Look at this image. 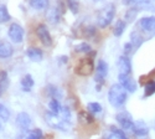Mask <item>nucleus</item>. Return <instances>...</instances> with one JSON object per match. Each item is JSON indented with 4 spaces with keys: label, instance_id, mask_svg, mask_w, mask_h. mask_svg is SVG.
I'll return each instance as SVG.
<instances>
[{
    "label": "nucleus",
    "instance_id": "obj_1",
    "mask_svg": "<svg viewBox=\"0 0 155 139\" xmlns=\"http://www.w3.org/2000/svg\"><path fill=\"white\" fill-rule=\"evenodd\" d=\"M127 90L120 84V83H115L112 84L109 91H108V99H109V103L115 107V108H120L124 106V103L127 102Z\"/></svg>",
    "mask_w": 155,
    "mask_h": 139
},
{
    "label": "nucleus",
    "instance_id": "obj_2",
    "mask_svg": "<svg viewBox=\"0 0 155 139\" xmlns=\"http://www.w3.org/2000/svg\"><path fill=\"white\" fill-rule=\"evenodd\" d=\"M115 14V6L114 4H107L104 8H102L97 15V24L98 26L104 29L112 22Z\"/></svg>",
    "mask_w": 155,
    "mask_h": 139
},
{
    "label": "nucleus",
    "instance_id": "obj_3",
    "mask_svg": "<svg viewBox=\"0 0 155 139\" xmlns=\"http://www.w3.org/2000/svg\"><path fill=\"white\" fill-rule=\"evenodd\" d=\"M45 121L46 123L52 128H56L58 131H63V132H67L71 128V122L64 121L63 118H61L57 114H54L51 112H47L45 114Z\"/></svg>",
    "mask_w": 155,
    "mask_h": 139
},
{
    "label": "nucleus",
    "instance_id": "obj_4",
    "mask_svg": "<svg viewBox=\"0 0 155 139\" xmlns=\"http://www.w3.org/2000/svg\"><path fill=\"white\" fill-rule=\"evenodd\" d=\"M93 71H94V64H93V60L89 57L82 58L76 67V72L81 76H89Z\"/></svg>",
    "mask_w": 155,
    "mask_h": 139
},
{
    "label": "nucleus",
    "instance_id": "obj_5",
    "mask_svg": "<svg viewBox=\"0 0 155 139\" xmlns=\"http://www.w3.org/2000/svg\"><path fill=\"white\" fill-rule=\"evenodd\" d=\"M115 119H117V122L119 123V125L125 129V131H132L133 128V124H134V121L132 118V116L129 114L128 112L123 111V112H119L115 114Z\"/></svg>",
    "mask_w": 155,
    "mask_h": 139
},
{
    "label": "nucleus",
    "instance_id": "obj_6",
    "mask_svg": "<svg viewBox=\"0 0 155 139\" xmlns=\"http://www.w3.org/2000/svg\"><path fill=\"white\" fill-rule=\"evenodd\" d=\"M36 35L38 37V40L41 41V44L44 46H51L52 45V37H51L50 35V31L47 29L46 25H38V26L36 28Z\"/></svg>",
    "mask_w": 155,
    "mask_h": 139
},
{
    "label": "nucleus",
    "instance_id": "obj_7",
    "mask_svg": "<svg viewBox=\"0 0 155 139\" xmlns=\"http://www.w3.org/2000/svg\"><path fill=\"white\" fill-rule=\"evenodd\" d=\"M118 80H119V83L125 88L128 92L133 93V92H135L138 90V84H137L135 80L130 77V74H122V73H119Z\"/></svg>",
    "mask_w": 155,
    "mask_h": 139
},
{
    "label": "nucleus",
    "instance_id": "obj_8",
    "mask_svg": "<svg viewBox=\"0 0 155 139\" xmlns=\"http://www.w3.org/2000/svg\"><path fill=\"white\" fill-rule=\"evenodd\" d=\"M108 73V65L106 61L103 60H99L98 64H97V67H96V74H94V81L99 84H102L104 82V78Z\"/></svg>",
    "mask_w": 155,
    "mask_h": 139
},
{
    "label": "nucleus",
    "instance_id": "obj_9",
    "mask_svg": "<svg viewBox=\"0 0 155 139\" xmlns=\"http://www.w3.org/2000/svg\"><path fill=\"white\" fill-rule=\"evenodd\" d=\"M8 34H9V37L12 40V42H15V44L21 42L24 39V29L19 24H11Z\"/></svg>",
    "mask_w": 155,
    "mask_h": 139
},
{
    "label": "nucleus",
    "instance_id": "obj_10",
    "mask_svg": "<svg viewBox=\"0 0 155 139\" xmlns=\"http://www.w3.org/2000/svg\"><path fill=\"white\" fill-rule=\"evenodd\" d=\"M16 125L21 131H28L31 125V117L26 112H21L16 117Z\"/></svg>",
    "mask_w": 155,
    "mask_h": 139
},
{
    "label": "nucleus",
    "instance_id": "obj_11",
    "mask_svg": "<svg viewBox=\"0 0 155 139\" xmlns=\"http://www.w3.org/2000/svg\"><path fill=\"white\" fill-rule=\"evenodd\" d=\"M138 11H154L155 12V0H137L133 3Z\"/></svg>",
    "mask_w": 155,
    "mask_h": 139
},
{
    "label": "nucleus",
    "instance_id": "obj_12",
    "mask_svg": "<svg viewBox=\"0 0 155 139\" xmlns=\"http://www.w3.org/2000/svg\"><path fill=\"white\" fill-rule=\"evenodd\" d=\"M118 70L122 74H130L132 73V62L128 56L123 55L118 60Z\"/></svg>",
    "mask_w": 155,
    "mask_h": 139
},
{
    "label": "nucleus",
    "instance_id": "obj_13",
    "mask_svg": "<svg viewBox=\"0 0 155 139\" xmlns=\"http://www.w3.org/2000/svg\"><path fill=\"white\" fill-rule=\"evenodd\" d=\"M132 132H133L137 137H145V135L149 133V128H148V125H147L143 121H137V122H134V124H133Z\"/></svg>",
    "mask_w": 155,
    "mask_h": 139
},
{
    "label": "nucleus",
    "instance_id": "obj_14",
    "mask_svg": "<svg viewBox=\"0 0 155 139\" xmlns=\"http://www.w3.org/2000/svg\"><path fill=\"white\" fill-rule=\"evenodd\" d=\"M140 28L148 31V32H153L155 31V16H145L141 18L139 21Z\"/></svg>",
    "mask_w": 155,
    "mask_h": 139
},
{
    "label": "nucleus",
    "instance_id": "obj_15",
    "mask_svg": "<svg viewBox=\"0 0 155 139\" xmlns=\"http://www.w3.org/2000/svg\"><path fill=\"white\" fill-rule=\"evenodd\" d=\"M61 15H62V10L58 6H54L51 8L47 14H46V19L51 22V24H58V21L61 20Z\"/></svg>",
    "mask_w": 155,
    "mask_h": 139
},
{
    "label": "nucleus",
    "instance_id": "obj_16",
    "mask_svg": "<svg viewBox=\"0 0 155 139\" xmlns=\"http://www.w3.org/2000/svg\"><path fill=\"white\" fill-rule=\"evenodd\" d=\"M28 57L35 62H38V61H41L42 57H44V52L41 51L40 48H37V47H30L28 50V52H26Z\"/></svg>",
    "mask_w": 155,
    "mask_h": 139
},
{
    "label": "nucleus",
    "instance_id": "obj_17",
    "mask_svg": "<svg viewBox=\"0 0 155 139\" xmlns=\"http://www.w3.org/2000/svg\"><path fill=\"white\" fill-rule=\"evenodd\" d=\"M12 55V46L9 42H3L0 45V57L8 58Z\"/></svg>",
    "mask_w": 155,
    "mask_h": 139
},
{
    "label": "nucleus",
    "instance_id": "obj_18",
    "mask_svg": "<svg viewBox=\"0 0 155 139\" xmlns=\"http://www.w3.org/2000/svg\"><path fill=\"white\" fill-rule=\"evenodd\" d=\"M34 78H32V76L31 74H26V76H24L22 80H21V87H22V90L24 91H26L29 92L32 86H34Z\"/></svg>",
    "mask_w": 155,
    "mask_h": 139
},
{
    "label": "nucleus",
    "instance_id": "obj_19",
    "mask_svg": "<svg viewBox=\"0 0 155 139\" xmlns=\"http://www.w3.org/2000/svg\"><path fill=\"white\" fill-rule=\"evenodd\" d=\"M125 26H127L125 21H123V20H118L117 22H115L114 28H113V34H114V36H117V37L122 36V34H123L124 30H125Z\"/></svg>",
    "mask_w": 155,
    "mask_h": 139
},
{
    "label": "nucleus",
    "instance_id": "obj_20",
    "mask_svg": "<svg viewBox=\"0 0 155 139\" xmlns=\"http://www.w3.org/2000/svg\"><path fill=\"white\" fill-rule=\"evenodd\" d=\"M30 5L36 10H42L48 6V0H30Z\"/></svg>",
    "mask_w": 155,
    "mask_h": 139
},
{
    "label": "nucleus",
    "instance_id": "obj_21",
    "mask_svg": "<svg viewBox=\"0 0 155 139\" xmlns=\"http://www.w3.org/2000/svg\"><path fill=\"white\" fill-rule=\"evenodd\" d=\"M48 107H50V111H51V113H54V114H58V113L61 112V104H60V102L56 99V98H52L50 101V103H48Z\"/></svg>",
    "mask_w": 155,
    "mask_h": 139
},
{
    "label": "nucleus",
    "instance_id": "obj_22",
    "mask_svg": "<svg viewBox=\"0 0 155 139\" xmlns=\"http://www.w3.org/2000/svg\"><path fill=\"white\" fill-rule=\"evenodd\" d=\"M154 93H155V81L153 80V81H149L145 84V87H144V96L145 97H150Z\"/></svg>",
    "mask_w": 155,
    "mask_h": 139
},
{
    "label": "nucleus",
    "instance_id": "obj_23",
    "mask_svg": "<svg viewBox=\"0 0 155 139\" xmlns=\"http://www.w3.org/2000/svg\"><path fill=\"white\" fill-rule=\"evenodd\" d=\"M110 132H112V134H113L115 138H117V139H129L128 135L124 133L123 129H119V128H117V127H114V125H112V127H110Z\"/></svg>",
    "mask_w": 155,
    "mask_h": 139
},
{
    "label": "nucleus",
    "instance_id": "obj_24",
    "mask_svg": "<svg viewBox=\"0 0 155 139\" xmlns=\"http://www.w3.org/2000/svg\"><path fill=\"white\" fill-rule=\"evenodd\" d=\"M74 51L76 52H82V54H89L92 51V47L89 46L88 44H86V42H81V44H78L74 47Z\"/></svg>",
    "mask_w": 155,
    "mask_h": 139
},
{
    "label": "nucleus",
    "instance_id": "obj_25",
    "mask_svg": "<svg viewBox=\"0 0 155 139\" xmlns=\"http://www.w3.org/2000/svg\"><path fill=\"white\" fill-rule=\"evenodd\" d=\"M9 87V77H8V73L5 71L0 72V88L3 91H5L6 88Z\"/></svg>",
    "mask_w": 155,
    "mask_h": 139
},
{
    "label": "nucleus",
    "instance_id": "obj_26",
    "mask_svg": "<svg viewBox=\"0 0 155 139\" xmlns=\"http://www.w3.org/2000/svg\"><path fill=\"white\" fill-rule=\"evenodd\" d=\"M10 20V14L5 5H0V22H8Z\"/></svg>",
    "mask_w": 155,
    "mask_h": 139
},
{
    "label": "nucleus",
    "instance_id": "obj_27",
    "mask_svg": "<svg viewBox=\"0 0 155 139\" xmlns=\"http://www.w3.org/2000/svg\"><path fill=\"white\" fill-rule=\"evenodd\" d=\"M141 42H143V37L140 36V34L137 32V31L132 32V45H133V47L134 48L135 47H139L141 45Z\"/></svg>",
    "mask_w": 155,
    "mask_h": 139
},
{
    "label": "nucleus",
    "instance_id": "obj_28",
    "mask_svg": "<svg viewBox=\"0 0 155 139\" xmlns=\"http://www.w3.org/2000/svg\"><path fill=\"white\" fill-rule=\"evenodd\" d=\"M87 109L89 113H92V114H96V113H99L102 112V106L97 102H92V103H88L87 106Z\"/></svg>",
    "mask_w": 155,
    "mask_h": 139
},
{
    "label": "nucleus",
    "instance_id": "obj_29",
    "mask_svg": "<svg viewBox=\"0 0 155 139\" xmlns=\"http://www.w3.org/2000/svg\"><path fill=\"white\" fill-rule=\"evenodd\" d=\"M9 118H10V112H9V109H8L4 104L0 103V119L4 121V122H6Z\"/></svg>",
    "mask_w": 155,
    "mask_h": 139
},
{
    "label": "nucleus",
    "instance_id": "obj_30",
    "mask_svg": "<svg viewBox=\"0 0 155 139\" xmlns=\"http://www.w3.org/2000/svg\"><path fill=\"white\" fill-rule=\"evenodd\" d=\"M78 117H80L81 122H86V123H92L94 121L92 113H89V112H81Z\"/></svg>",
    "mask_w": 155,
    "mask_h": 139
},
{
    "label": "nucleus",
    "instance_id": "obj_31",
    "mask_svg": "<svg viewBox=\"0 0 155 139\" xmlns=\"http://www.w3.org/2000/svg\"><path fill=\"white\" fill-rule=\"evenodd\" d=\"M137 14H138V10H137L135 8H133V9H129V10L125 12V20H127L128 22H132V21H134V19L137 18Z\"/></svg>",
    "mask_w": 155,
    "mask_h": 139
},
{
    "label": "nucleus",
    "instance_id": "obj_32",
    "mask_svg": "<svg viewBox=\"0 0 155 139\" xmlns=\"http://www.w3.org/2000/svg\"><path fill=\"white\" fill-rule=\"evenodd\" d=\"M57 116H60V117L63 118L64 121L71 122V111H70L67 107H62V108H61V112L58 113Z\"/></svg>",
    "mask_w": 155,
    "mask_h": 139
},
{
    "label": "nucleus",
    "instance_id": "obj_33",
    "mask_svg": "<svg viewBox=\"0 0 155 139\" xmlns=\"http://www.w3.org/2000/svg\"><path fill=\"white\" fill-rule=\"evenodd\" d=\"M67 5L73 14H77V12H78V10H80L78 0H67Z\"/></svg>",
    "mask_w": 155,
    "mask_h": 139
},
{
    "label": "nucleus",
    "instance_id": "obj_34",
    "mask_svg": "<svg viewBox=\"0 0 155 139\" xmlns=\"http://www.w3.org/2000/svg\"><path fill=\"white\" fill-rule=\"evenodd\" d=\"M47 88H48V93L52 96V98H56V97L60 96V92H58V90H57L56 87H54V86H48Z\"/></svg>",
    "mask_w": 155,
    "mask_h": 139
},
{
    "label": "nucleus",
    "instance_id": "obj_35",
    "mask_svg": "<svg viewBox=\"0 0 155 139\" xmlns=\"http://www.w3.org/2000/svg\"><path fill=\"white\" fill-rule=\"evenodd\" d=\"M133 48H134V47H133L132 42H128V44H125V45H124V54H125V56H128L129 54H130Z\"/></svg>",
    "mask_w": 155,
    "mask_h": 139
},
{
    "label": "nucleus",
    "instance_id": "obj_36",
    "mask_svg": "<svg viewBox=\"0 0 155 139\" xmlns=\"http://www.w3.org/2000/svg\"><path fill=\"white\" fill-rule=\"evenodd\" d=\"M31 133H32L37 139H44V134H42V131H41V129L36 128V129H34Z\"/></svg>",
    "mask_w": 155,
    "mask_h": 139
},
{
    "label": "nucleus",
    "instance_id": "obj_37",
    "mask_svg": "<svg viewBox=\"0 0 155 139\" xmlns=\"http://www.w3.org/2000/svg\"><path fill=\"white\" fill-rule=\"evenodd\" d=\"M137 0H123V3L124 4H133V3H135Z\"/></svg>",
    "mask_w": 155,
    "mask_h": 139
},
{
    "label": "nucleus",
    "instance_id": "obj_38",
    "mask_svg": "<svg viewBox=\"0 0 155 139\" xmlns=\"http://www.w3.org/2000/svg\"><path fill=\"white\" fill-rule=\"evenodd\" d=\"M26 139H37V138H36V137H35V135H34L32 133H30V134H29V135L26 137Z\"/></svg>",
    "mask_w": 155,
    "mask_h": 139
},
{
    "label": "nucleus",
    "instance_id": "obj_39",
    "mask_svg": "<svg viewBox=\"0 0 155 139\" xmlns=\"http://www.w3.org/2000/svg\"><path fill=\"white\" fill-rule=\"evenodd\" d=\"M3 92H4V91L2 90V88H0V96H2V93H3Z\"/></svg>",
    "mask_w": 155,
    "mask_h": 139
},
{
    "label": "nucleus",
    "instance_id": "obj_40",
    "mask_svg": "<svg viewBox=\"0 0 155 139\" xmlns=\"http://www.w3.org/2000/svg\"><path fill=\"white\" fill-rule=\"evenodd\" d=\"M0 131H2V125H0Z\"/></svg>",
    "mask_w": 155,
    "mask_h": 139
},
{
    "label": "nucleus",
    "instance_id": "obj_41",
    "mask_svg": "<svg viewBox=\"0 0 155 139\" xmlns=\"http://www.w3.org/2000/svg\"><path fill=\"white\" fill-rule=\"evenodd\" d=\"M94 2H99V0H94Z\"/></svg>",
    "mask_w": 155,
    "mask_h": 139
},
{
    "label": "nucleus",
    "instance_id": "obj_42",
    "mask_svg": "<svg viewBox=\"0 0 155 139\" xmlns=\"http://www.w3.org/2000/svg\"><path fill=\"white\" fill-rule=\"evenodd\" d=\"M0 45H2V42H0Z\"/></svg>",
    "mask_w": 155,
    "mask_h": 139
}]
</instances>
